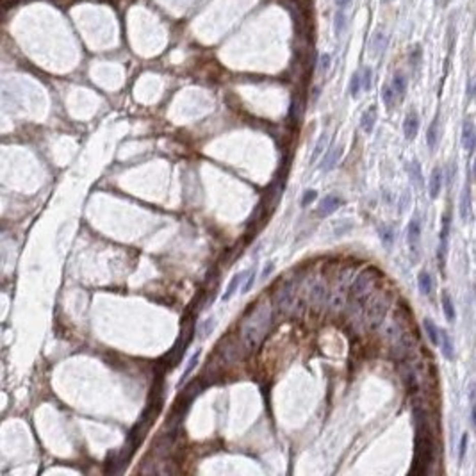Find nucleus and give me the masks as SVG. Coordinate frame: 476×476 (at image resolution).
Wrapping results in <instances>:
<instances>
[{
  "label": "nucleus",
  "instance_id": "1",
  "mask_svg": "<svg viewBox=\"0 0 476 476\" xmlns=\"http://www.w3.org/2000/svg\"><path fill=\"white\" fill-rule=\"evenodd\" d=\"M269 325H271V310L266 305L259 307L251 318H248L241 327V337L248 350H255L261 344L262 337L268 332Z\"/></svg>",
  "mask_w": 476,
  "mask_h": 476
},
{
  "label": "nucleus",
  "instance_id": "2",
  "mask_svg": "<svg viewBox=\"0 0 476 476\" xmlns=\"http://www.w3.org/2000/svg\"><path fill=\"white\" fill-rule=\"evenodd\" d=\"M433 460V444L430 437V426L423 412L418 414V437H416V462L412 472L425 474Z\"/></svg>",
  "mask_w": 476,
  "mask_h": 476
},
{
  "label": "nucleus",
  "instance_id": "3",
  "mask_svg": "<svg viewBox=\"0 0 476 476\" xmlns=\"http://www.w3.org/2000/svg\"><path fill=\"white\" fill-rule=\"evenodd\" d=\"M374 280H376V276H374L373 269H367V271L360 273L352 285V295L355 296L359 302H366L371 296V293H373Z\"/></svg>",
  "mask_w": 476,
  "mask_h": 476
},
{
  "label": "nucleus",
  "instance_id": "4",
  "mask_svg": "<svg viewBox=\"0 0 476 476\" xmlns=\"http://www.w3.org/2000/svg\"><path fill=\"white\" fill-rule=\"evenodd\" d=\"M295 295H296L295 283L293 282L285 283V285L276 293V305L282 310H289L293 307V303H295Z\"/></svg>",
  "mask_w": 476,
  "mask_h": 476
},
{
  "label": "nucleus",
  "instance_id": "5",
  "mask_svg": "<svg viewBox=\"0 0 476 476\" xmlns=\"http://www.w3.org/2000/svg\"><path fill=\"white\" fill-rule=\"evenodd\" d=\"M387 312V302L384 298H374L367 307V320L371 325H378Z\"/></svg>",
  "mask_w": 476,
  "mask_h": 476
},
{
  "label": "nucleus",
  "instance_id": "6",
  "mask_svg": "<svg viewBox=\"0 0 476 476\" xmlns=\"http://www.w3.org/2000/svg\"><path fill=\"white\" fill-rule=\"evenodd\" d=\"M462 146L467 152H472L476 148V127L471 120H465L462 125Z\"/></svg>",
  "mask_w": 476,
  "mask_h": 476
},
{
  "label": "nucleus",
  "instance_id": "7",
  "mask_svg": "<svg viewBox=\"0 0 476 476\" xmlns=\"http://www.w3.org/2000/svg\"><path fill=\"white\" fill-rule=\"evenodd\" d=\"M407 239H408V246H410L412 251H416L419 248V239H421V219L419 216H414L408 223L407 229Z\"/></svg>",
  "mask_w": 476,
  "mask_h": 476
},
{
  "label": "nucleus",
  "instance_id": "8",
  "mask_svg": "<svg viewBox=\"0 0 476 476\" xmlns=\"http://www.w3.org/2000/svg\"><path fill=\"white\" fill-rule=\"evenodd\" d=\"M418 131H419V114L416 113V111H410V113L405 116L403 134H405V138H407L408 141H412V139L418 136Z\"/></svg>",
  "mask_w": 476,
  "mask_h": 476
},
{
  "label": "nucleus",
  "instance_id": "9",
  "mask_svg": "<svg viewBox=\"0 0 476 476\" xmlns=\"http://www.w3.org/2000/svg\"><path fill=\"white\" fill-rule=\"evenodd\" d=\"M450 229H451V218L450 214H444L442 218V230H440V243H439V262L440 266L444 264V255L448 251V237H450Z\"/></svg>",
  "mask_w": 476,
  "mask_h": 476
},
{
  "label": "nucleus",
  "instance_id": "10",
  "mask_svg": "<svg viewBox=\"0 0 476 476\" xmlns=\"http://www.w3.org/2000/svg\"><path fill=\"white\" fill-rule=\"evenodd\" d=\"M458 212H460V219H462V221L467 223L469 221V216H471V189H469V184H465L464 189H462Z\"/></svg>",
  "mask_w": 476,
  "mask_h": 476
},
{
  "label": "nucleus",
  "instance_id": "11",
  "mask_svg": "<svg viewBox=\"0 0 476 476\" xmlns=\"http://www.w3.org/2000/svg\"><path fill=\"white\" fill-rule=\"evenodd\" d=\"M341 198L335 197V195H328L327 198H323V202L320 204V209H318V214L320 216H330L332 212H335L339 207H341Z\"/></svg>",
  "mask_w": 476,
  "mask_h": 476
},
{
  "label": "nucleus",
  "instance_id": "12",
  "mask_svg": "<svg viewBox=\"0 0 476 476\" xmlns=\"http://www.w3.org/2000/svg\"><path fill=\"white\" fill-rule=\"evenodd\" d=\"M440 187H442V170H440V168H433L432 177H430V182H428L430 198L435 200V198L440 195Z\"/></svg>",
  "mask_w": 476,
  "mask_h": 476
},
{
  "label": "nucleus",
  "instance_id": "13",
  "mask_svg": "<svg viewBox=\"0 0 476 476\" xmlns=\"http://www.w3.org/2000/svg\"><path fill=\"white\" fill-rule=\"evenodd\" d=\"M341 153H342V146H341V145L330 146V148H328V152H327V155H325L323 163H321V170H323V171L332 170V168H334L335 164H337V161H339V157H341Z\"/></svg>",
  "mask_w": 476,
  "mask_h": 476
},
{
  "label": "nucleus",
  "instance_id": "14",
  "mask_svg": "<svg viewBox=\"0 0 476 476\" xmlns=\"http://www.w3.org/2000/svg\"><path fill=\"white\" fill-rule=\"evenodd\" d=\"M439 138H440V121H439V116H435L432 123H430L428 132H426V143H428L430 150L437 148V145H439Z\"/></svg>",
  "mask_w": 476,
  "mask_h": 476
},
{
  "label": "nucleus",
  "instance_id": "15",
  "mask_svg": "<svg viewBox=\"0 0 476 476\" xmlns=\"http://www.w3.org/2000/svg\"><path fill=\"white\" fill-rule=\"evenodd\" d=\"M374 123H376V107L371 106L369 109L362 114V118H360V127H362V131L366 132V134H371L374 129Z\"/></svg>",
  "mask_w": 476,
  "mask_h": 476
},
{
  "label": "nucleus",
  "instance_id": "16",
  "mask_svg": "<svg viewBox=\"0 0 476 476\" xmlns=\"http://www.w3.org/2000/svg\"><path fill=\"white\" fill-rule=\"evenodd\" d=\"M391 86H393L398 99H403L405 93H407V75L401 72H396L393 75V80H391Z\"/></svg>",
  "mask_w": 476,
  "mask_h": 476
},
{
  "label": "nucleus",
  "instance_id": "17",
  "mask_svg": "<svg viewBox=\"0 0 476 476\" xmlns=\"http://www.w3.org/2000/svg\"><path fill=\"white\" fill-rule=\"evenodd\" d=\"M386 47H387V36L382 33V30H376V33L373 34V38H371L369 50L373 52L374 55H380L384 50H386Z\"/></svg>",
  "mask_w": 476,
  "mask_h": 476
},
{
  "label": "nucleus",
  "instance_id": "18",
  "mask_svg": "<svg viewBox=\"0 0 476 476\" xmlns=\"http://www.w3.org/2000/svg\"><path fill=\"white\" fill-rule=\"evenodd\" d=\"M439 346H440V350H442L444 359L453 360L455 346H453V339H451V335L448 334V332H440V344Z\"/></svg>",
  "mask_w": 476,
  "mask_h": 476
},
{
  "label": "nucleus",
  "instance_id": "19",
  "mask_svg": "<svg viewBox=\"0 0 476 476\" xmlns=\"http://www.w3.org/2000/svg\"><path fill=\"white\" fill-rule=\"evenodd\" d=\"M423 327H425L426 335H428L430 342H432L433 346H439L440 344V330L437 328V325L433 323L432 320H428V318H426V320L423 321Z\"/></svg>",
  "mask_w": 476,
  "mask_h": 476
},
{
  "label": "nucleus",
  "instance_id": "20",
  "mask_svg": "<svg viewBox=\"0 0 476 476\" xmlns=\"http://www.w3.org/2000/svg\"><path fill=\"white\" fill-rule=\"evenodd\" d=\"M442 312L444 316H446V320L450 321V323H453L455 318H457V312H455V305H453V300H451V295L448 291L442 293Z\"/></svg>",
  "mask_w": 476,
  "mask_h": 476
},
{
  "label": "nucleus",
  "instance_id": "21",
  "mask_svg": "<svg viewBox=\"0 0 476 476\" xmlns=\"http://www.w3.org/2000/svg\"><path fill=\"white\" fill-rule=\"evenodd\" d=\"M246 276V271L244 273H237L236 276H234L232 280H230V283L227 285V291L223 293V302H229L230 298H232L234 295H236V291H237V288H239V283H241V280Z\"/></svg>",
  "mask_w": 476,
  "mask_h": 476
},
{
  "label": "nucleus",
  "instance_id": "22",
  "mask_svg": "<svg viewBox=\"0 0 476 476\" xmlns=\"http://www.w3.org/2000/svg\"><path fill=\"white\" fill-rule=\"evenodd\" d=\"M418 283H419V289H421V295H425V296L432 295L433 282H432V276H430L428 273H426V271H421V273H419Z\"/></svg>",
  "mask_w": 476,
  "mask_h": 476
},
{
  "label": "nucleus",
  "instance_id": "23",
  "mask_svg": "<svg viewBox=\"0 0 476 476\" xmlns=\"http://www.w3.org/2000/svg\"><path fill=\"white\" fill-rule=\"evenodd\" d=\"M408 175H410V180L414 182V185L418 189L423 187V173H421V166H419L418 161H412L410 166H408Z\"/></svg>",
  "mask_w": 476,
  "mask_h": 476
},
{
  "label": "nucleus",
  "instance_id": "24",
  "mask_svg": "<svg viewBox=\"0 0 476 476\" xmlns=\"http://www.w3.org/2000/svg\"><path fill=\"white\" fill-rule=\"evenodd\" d=\"M382 100H384V104H386V107H393L394 102L398 100L396 93H394V89H393V86H391V84H386V86H384Z\"/></svg>",
  "mask_w": 476,
  "mask_h": 476
},
{
  "label": "nucleus",
  "instance_id": "25",
  "mask_svg": "<svg viewBox=\"0 0 476 476\" xmlns=\"http://www.w3.org/2000/svg\"><path fill=\"white\" fill-rule=\"evenodd\" d=\"M360 89H362V75H360V73H355V75L352 77V82H350V94H352L353 99H357Z\"/></svg>",
  "mask_w": 476,
  "mask_h": 476
},
{
  "label": "nucleus",
  "instance_id": "26",
  "mask_svg": "<svg viewBox=\"0 0 476 476\" xmlns=\"http://www.w3.org/2000/svg\"><path fill=\"white\" fill-rule=\"evenodd\" d=\"M469 405H471V425L476 432V384H472L469 393Z\"/></svg>",
  "mask_w": 476,
  "mask_h": 476
},
{
  "label": "nucleus",
  "instance_id": "27",
  "mask_svg": "<svg viewBox=\"0 0 476 476\" xmlns=\"http://www.w3.org/2000/svg\"><path fill=\"white\" fill-rule=\"evenodd\" d=\"M327 141H328V134H323V136H321L320 139H318L316 146H314V152H312V155H310V163H314V161H318V157H320L321 153H323L325 146H327Z\"/></svg>",
  "mask_w": 476,
  "mask_h": 476
},
{
  "label": "nucleus",
  "instance_id": "28",
  "mask_svg": "<svg viewBox=\"0 0 476 476\" xmlns=\"http://www.w3.org/2000/svg\"><path fill=\"white\" fill-rule=\"evenodd\" d=\"M200 353H202V352H200V350H198V352H195V353H193V357H191V359H189V362H187V367H185V369H184V374H182V382H184L185 378H187L189 374L193 373V369H195V367H197L198 360H200ZM182 382H180V384H182Z\"/></svg>",
  "mask_w": 476,
  "mask_h": 476
},
{
  "label": "nucleus",
  "instance_id": "29",
  "mask_svg": "<svg viewBox=\"0 0 476 476\" xmlns=\"http://www.w3.org/2000/svg\"><path fill=\"white\" fill-rule=\"evenodd\" d=\"M360 75H362V89L364 91H369L371 89V82H373V70H371V68H364L362 72H360Z\"/></svg>",
  "mask_w": 476,
  "mask_h": 476
},
{
  "label": "nucleus",
  "instance_id": "30",
  "mask_svg": "<svg viewBox=\"0 0 476 476\" xmlns=\"http://www.w3.org/2000/svg\"><path fill=\"white\" fill-rule=\"evenodd\" d=\"M344 29H346V15L342 11H339L335 15V34L339 36Z\"/></svg>",
  "mask_w": 476,
  "mask_h": 476
},
{
  "label": "nucleus",
  "instance_id": "31",
  "mask_svg": "<svg viewBox=\"0 0 476 476\" xmlns=\"http://www.w3.org/2000/svg\"><path fill=\"white\" fill-rule=\"evenodd\" d=\"M467 440H469V435H467V433H462L460 446H458V462H464L465 453H467Z\"/></svg>",
  "mask_w": 476,
  "mask_h": 476
},
{
  "label": "nucleus",
  "instance_id": "32",
  "mask_svg": "<svg viewBox=\"0 0 476 476\" xmlns=\"http://www.w3.org/2000/svg\"><path fill=\"white\" fill-rule=\"evenodd\" d=\"M253 282H255V271L253 269H250V271L246 273V276H244V283H243V288H241V293H248L251 289V285H253Z\"/></svg>",
  "mask_w": 476,
  "mask_h": 476
},
{
  "label": "nucleus",
  "instance_id": "33",
  "mask_svg": "<svg viewBox=\"0 0 476 476\" xmlns=\"http://www.w3.org/2000/svg\"><path fill=\"white\" fill-rule=\"evenodd\" d=\"M212 328H214V320L212 318H209L207 321H204V323L200 325V332H202V337H207L209 334L212 332Z\"/></svg>",
  "mask_w": 476,
  "mask_h": 476
},
{
  "label": "nucleus",
  "instance_id": "34",
  "mask_svg": "<svg viewBox=\"0 0 476 476\" xmlns=\"http://www.w3.org/2000/svg\"><path fill=\"white\" fill-rule=\"evenodd\" d=\"M380 237H382V241H384L386 246H391V244H393V230H391L389 227H386V229L380 230Z\"/></svg>",
  "mask_w": 476,
  "mask_h": 476
},
{
  "label": "nucleus",
  "instance_id": "35",
  "mask_svg": "<svg viewBox=\"0 0 476 476\" xmlns=\"http://www.w3.org/2000/svg\"><path fill=\"white\" fill-rule=\"evenodd\" d=\"M325 296V288L321 285V283H318V285H314L312 288V300L314 302H321V298Z\"/></svg>",
  "mask_w": 476,
  "mask_h": 476
},
{
  "label": "nucleus",
  "instance_id": "36",
  "mask_svg": "<svg viewBox=\"0 0 476 476\" xmlns=\"http://www.w3.org/2000/svg\"><path fill=\"white\" fill-rule=\"evenodd\" d=\"M330 62H332V57L328 54H323L321 55V61H320V70L321 73L328 72V68H330Z\"/></svg>",
  "mask_w": 476,
  "mask_h": 476
},
{
  "label": "nucleus",
  "instance_id": "37",
  "mask_svg": "<svg viewBox=\"0 0 476 476\" xmlns=\"http://www.w3.org/2000/svg\"><path fill=\"white\" fill-rule=\"evenodd\" d=\"M314 198H316V191H314V189H307V193L303 195V198H302V205L303 207H307Z\"/></svg>",
  "mask_w": 476,
  "mask_h": 476
},
{
  "label": "nucleus",
  "instance_id": "38",
  "mask_svg": "<svg viewBox=\"0 0 476 476\" xmlns=\"http://www.w3.org/2000/svg\"><path fill=\"white\" fill-rule=\"evenodd\" d=\"M467 97H469V99H474V97H476V77L469 80V84H467Z\"/></svg>",
  "mask_w": 476,
  "mask_h": 476
},
{
  "label": "nucleus",
  "instance_id": "39",
  "mask_svg": "<svg viewBox=\"0 0 476 476\" xmlns=\"http://www.w3.org/2000/svg\"><path fill=\"white\" fill-rule=\"evenodd\" d=\"M350 4H352V0H335V6H337L339 9H344V8H348Z\"/></svg>",
  "mask_w": 476,
  "mask_h": 476
},
{
  "label": "nucleus",
  "instance_id": "40",
  "mask_svg": "<svg viewBox=\"0 0 476 476\" xmlns=\"http://www.w3.org/2000/svg\"><path fill=\"white\" fill-rule=\"evenodd\" d=\"M273 269H275V264H273V262H271V264H268V266H266L264 273H262V278H268V275L273 271Z\"/></svg>",
  "mask_w": 476,
  "mask_h": 476
},
{
  "label": "nucleus",
  "instance_id": "41",
  "mask_svg": "<svg viewBox=\"0 0 476 476\" xmlns=\"http://www.w3.org/2000/svg\"><path fill=\"white\" fill-rule=\"evenodd\" d=\"M472 173H474V177H476V159H474V164H472Z\"/></svg>",
  "mask_w": 476,
  "mask_h": 476
},
{
  "label": "nucleus",
  "instance_id": "42",
  "mask_svg": "<svg viewBox=\"0 0 476 476\" xmlns=\"http://www.w3.org/2000/svg\"><path fill=\"white\" fill-rule=\"evenodd\" d=\"M384 2H391V0H384Z\"/></svg>",
  "mask_w": 476,
  "mask_h": 476
}]
</instances>
